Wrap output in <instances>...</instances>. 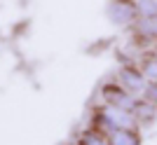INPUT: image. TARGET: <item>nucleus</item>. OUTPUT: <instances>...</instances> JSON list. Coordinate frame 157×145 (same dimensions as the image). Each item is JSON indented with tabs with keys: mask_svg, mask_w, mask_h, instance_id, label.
Here are the masks:
<instances>
[{
	"mask_svg": "<svg viewBox=\"0 0 157 145\" xmlns=\"http://www.w3.org/2000/svg\"><path fill=\"white\" fill-rule=\"evenodd\" d=\"M136 9L141 19H155L157 17V0H136Z\"/></svg>",
	"mask_w": 157,
	"mask_h": 145,
	"instance_id": "20e7f679",
	"label": "nucleus"
},
{
	"mask_svg": "<svg viewBox=\"0 0 157 145\" xmlns=\"http://www.w3.org/2000/svg\"><path fill=\"white\" fill-rule=\"evenodd\" d=\"M141 70H143V75H145V80H148V82H157V56L145 59L143 66H141Z\"/></svg>",
	"mask_w": 157,
	"mask_h": 145,
	"instance_id": "39448f33",
	"label": "nucleus"
},
{
	"mask_svg": "<svg viewBox=\"0 0 157 145\" xmlns=\"http://www.w3.org/2000/svg\"><path fill=\"white\" fill-rule=\"evenodd\" d=\"M108 145H141V136L134 129H115L108 133Z\"/></svg>",
	"mask_w": 157,
	"mask_h": 145,
	"instance_id": "7ed1b4c3",
	"label": "nucleus"
},
{
	"mask_svg": "<svg viewBox=\"0 0 157 145\" xmlns=\"http://www.w3.org/2000/svg\"><path fill=\"white\" fill-rule=\"evenodd\" d=\"M120 84L124 87V89H129L131 94H134V91H141V94H143L145 84H148V80H145L141 66L124 63V66L120 68Z\"/></svg>",
	"mask_w": 157,
	"mask_h": 145,
	"instance_id": "f03ea898",
	"label": "nucleus"
},
{
	"mask_svg": "<svg viewBox=\"0 0 157 145\" xmlns=\"http://www.w3.org/2000/svg\"><path fill=\"white\" fill-rule=\"evenodd\" d=\"M108 19L117 26H127L138 19V9L134 0H113L108 5Z\"/></svg>",
	"mask_w": 157,
	"mask_h": 145,
	"instance_id": "f257e3e1",
	"label": "nucleus"
},
{
	"mask_svg": "<svg viewBox=\"0 0 157 145\" xmlns=\"http://www.w3.org/2000/svg\"><path fill=\"white\" fill-rule=\"evenodd\" d=\"M143 99L157 106V82H148V84H145V89H143Z\"/></svg>",
	"mask_w": 157,
	"mask_h": 145,
	"instance_id": "423d86ee",
	"label": "nucleus"
}]
</instances>
